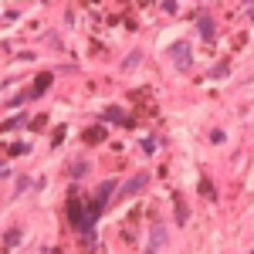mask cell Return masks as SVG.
Masks as SVG:
<instances>
[{
	"mask_svg": "<svg viewBox=\"0 0 254 254\" xmlns=\"http://www.w3.org/2000/svg\"><path fill=\"white\" fill-rule=\"evenodd\" d=\"M102 119H105V122H126V126L132 122V119L126 116V112H122L119 105H109V109H102Z\"/></svg>",
	"mask_w": 254,
	"mask_h": 254,
	"instance_id": "cell-7",
	"label": "cell"
},
{
	"mask_svg": "<svg viewBox=\"0 0 254 254\" xmlns=\"http://www.w3.org/2000/svg\"><path fill=\"white\" fill-rule=\"evenodd\" d=\"M176 224H180V227L187 224V207H183V200H180V196H176Z\"/></svg>",
	"mask_w": 254,
	"mask_h": 254,
	"instance_id": "cell-15",
	"label": "cell"
},
{
	"mask_svg": "<svg viewBox=\"0 0 254 254\" xmlns=\"http://www.w3.org/2000/svg\"><path fill=\"white\" fill-rule=\"evenodd\" d=\"M136 3H139V7H149V3H153V0H136Z\"/></svg>",
	"mask_w": 254,
	"mask_h": 254,
	"instance_id": "cell-20",
	"label": "cell"
},
{
	"mask_svg": "<svg viewBox=\"0 0 254 254\" xmlns=\"http://www.w3.org/2000/svg\"><path fill=\"white\" fill-rule=\"evenodd\" d=\"M85 173H88V163H85V159H75V163H71V176H75V180H81Z\"/></svg>",
	"mask_w": 254,
	"mask_h": 254,
	"instance_id": "cell-12",
	"label": "cell"
},
{
	"mask_svg": "<svg viewBox=\"0 0 254 254\" xmlns=\"http://www.w3.org/2000/svg\"><path fill=\"white\" fill-rule=\"evenodd\" d=\"M196 27H200V38H203V41H214L217 38V27H214V20L207 17V14L196 17Z\"/></svg>",
	"mask_w": 254,
	"mask_h": 254,
	"instance_id": "cell-6",
	"label": "cell"
},
{
	"mask_svg": "<svg viewBox=\"0 0 254 254\" xmlns=\"http://www.w3.org/2000/svg\"><path fill=\"white\" fill-rule=\"evenodd\" d=\"M14 248H20V231H17V227L3 234V251H14Z\"/></svg>",
	"mask_w": 254,
	"mask_h": 254,
	"instance_id": "cell-10",
	"label": "cell"
},
{
	"mask_svg": "<svg viewBox=\"0 0 254 254\" xmlns=\"http://www.w3.org/2000/svg\"><path fill=\"white\" fill-rule=\"evenodd\" d=\"M210 142H217V146H220V142H224V129H214V132H210Z\"/></svg>",
	"mask_w": 254,
	"mask_h": 254,
	"instance_id": "cell-17",
	"label": "cell"
},
{
	"mask_svg": "<svg viewBox=\"0 0 254 254\" xmlns=\"http://www.w3.org/2000/svg\"><path fill=\"white\" fill-rule=\"evenodd\" d=\"M51 81H55V75H51V71H41L38 78H34V85H31V95L41 98L44 92H48V88H51Z\"/></svg>",
	"mask_w": 254,
	"mask_h": 254,
	"instance_id": "cell-5",
	"label": "cell"
},
{
	"mask_svg": "<svg viewBox=\"0 0 254 254\" xmlns=\"http://www.w3.org/2000/svg\"><path fill=\"white\" fill-rule=\"evenodd\" d=\"M170 55H173L176 71H190V68H193V48H190L187 41H176L173 48H170Z\"/></svg>",
	"mask_w": 254,
	"mask_h": 254,
	"instance_id": "cell-1",
	"label": "cell"
},
{
	"mask_svg": "<svg viewBox=\"0 0 254 254\" xmlns=\"http://www.w3.org/2000/svg\"><path fill=\"white\" fill-rule=\"evenodd\" d=\"M227 75H231V61H217L210 68V78H227Z\"/></svg>",
	"mask_w": 254,
	"mask_h": 254,
	"instance_id": "cell-11",
	"label": "cell"
},
{
	"mask_svg": "<svg viewBox=\"0 0 254 254\" xmlns=\"http://www.w3.org/2000/svg\"><path fill=\"white\" fill-rule=\"evenodd\" d=\"M112 193H116V180H105V183H102V187L95 190V200L102 203V207H105V203L112 200Z\"/></svg>",
	"mask_w": 254,
	"mask_h": 254,
	"instance_id": "cell-8",
	"label": "cell"
},
{
	"mask_svg": "<svg viewBox=\"0 0 254 254\" xmlns=\"http://www.w3.org/2000/svg\"><path fill=\"white\" fill-rule=\"evenodd\" d=\"M61 139H64V129H55V136H51V146H58Z\"/></svg>",
	"mask_w": 254,
	"mask_h": 254,
	"instance_id": "cell-18",
	"label": "cell"
},
{
	"mask_svg": "<svg viewBox=\"0 0 254 254\" xmlns=\"http://www.w3.org/2000/svg\"><path fill=\"white\" fill-rule=\"evenodd\" d=\"M81 220H85V207H81V196H78V187H71V196H68V224L81 231Z\"/></svg>",
	"mask_w": 254,
	"mask_h": 254,
	"instance_id": "cell-2",
	"label": "cell"
},
{
	"mask_svg": "<svg viewBox=\"0 0 254 254\" xmlns=\"http://www.w3.org/2000/svg\"><path fill=\"white\" fill-rule=\"evenodd\" d=\"M139 61H142V51H132V55H129V58L122 61V68H126V71H132V68H136Z\"/></svg>",
	"mask_w": 254,
	"mask_h": 254,
	"instance_id": "cell-14",
	"label": "cell"
},
{
	"mask_svg": "<svg viewBox=\"0 0 254 254\" xmlns=\"http://www.w3.org/2000/svg\"><path fill=\"white\" fill-rule=\"evenodd\" d=\"M163 10H166V14H176V0H166V3H163Z\"/></svg>",
	"mask_w": 254,
	"mask_h": 254,
	"instance_id": "cell-19",
	"label": "cell"
},
{
	"mask_svg": "<svg viewBox=\"0 0 254 254\" xmlns=\"http://www.w3.org/2000/svg\"><path fill=\"white\" fill-rule=\"evenodd\" d=\"M24 122H27V116H24V112H20V116L7 119V122H3V129H7V132H10V129H20V126H24Z\"/></svg>",
	"mask_w": 254,
	"mask_h": 254,
	"instance_id": "cell-13",
	"label": "cell"
},
{
	"mask_svg": "<svg viewBox=\"0 0 254 254\" xmlns=\"http://www.w3.org/2000/svg\"><path fill=\"white\" fill-rule=\"evenodd\" d=\"M102 139H105V129H102V126H92V129L81 132V142H88V146H98Z\"/></svg>",
	"mask_w": 254,
	"mask_h": 254,
	"instance_id": "cell-9",
	"label": "cell"
},
{
	"mask_svg": "<svg viewBox=\"0 0 254 254\" xmlns=\"http://www.w3.org/2000/svg\"><path fill=\"white\" fill-rule=\"evenodd\" d=\"M146 183H149V173H136L129 183H126V187H122V190H119V196H136Z\"/></svg>",
	"mask_w": 254,
	"mask_h": 254,
	"instance_id": "cell-4",
	"label": "cell"
},
{
	"mask_svg": "<svg viewBox=\"0 0 254 254\" xmlns=\"http://www.w3.org/2000/svg\"><path fill=\"white\" fill-rule=\"evenodd\" d=\"M244 3H251V0H244Z\"/></svg>",
	"mask_w": 254,
	"mask_h": 254,
	"instance_id": "cell-21",
	"label": "cell"
},
{
	"mask_svg": "<svg viewBox=\"0 0 254 254\" xmlns=\"http://www.w3.org/2000/svg\"><path fill=\"white\" fill-rule=\"evenodd\" d=\"M200 190H203V196H207V200H217L214 187H210V180H200Z\"/></svg>",
	"mask_w": 254,
	"mask_h": 254,
	"instance_id": "cell-16",
	"label": "cell"
},
{
	"mask_svg": "<svg viewBox=\"0 0 254 254\" xmlns=\"http://www.w3.org/2000/svg\"><path fill=\"white\" fill-rule=\"evenodd\" d=\"M166 227L163 224H153V234H149V241H146V251H163L166 248Z\"/></svg>",
	"mask_w": 254,
	"mask_h": 254,
	"instance_id": "cell-3",
	"label": "cell"
}]
</instances>
